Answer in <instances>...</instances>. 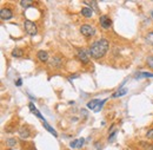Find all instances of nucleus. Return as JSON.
<instances>
[{
    "label": "nucleus",
    "mask_w": 153,
    "mask_h": 150,
    "mask_svg": "<svg viewBox=\"0 0 153 150\" xmlns=\"http://www.w3.org/2000/svg\"><path fill=\"white\" fill-rule=\"evenodd\" d=\"M60 64H61V59L58 58V57H56V58L51 62V66H54V67H59Z\"/></svg>",
    "instance_id": "16"
},
{
    "label": "nucleus",
    "mask_w": 153,
    "mask_h": 150,
    "mask_svg": "<svg viewBox=\"0 0 153 150\" xmlns=\"http://www.w3.org/2000/svg\"><path fill=\"white\" fill-rule=\"evenodd\" d=\"M85 143V140L84 138H78V140H73L71 143H70V147L73 148V149H79L84 146Z\"/></svg>",
    "instance_id": "7"
},
{
    "label": "nucleus",
    "mask_w": 153,
    "mask_h": 150,
    "mask_svg": "<svg viewBox=\"0 0 153 150\" xmlns=\"http://www.w3.org/2000/svg\"><path fill=\"white\" fill-rule=\"evenodd\" d=\"M32 1H30V0H21L20 1V5L24 7V8H28V7H31L32 6Z\"/></svg>",
    "instance_id": "18"
},
{
    "label": "nucleus",
    "mask_w": 153,
    "mask_h": 150,
    "mask_svg": "<svg viewBox=\"0 0 153 150\" xmlns=\"http://www.w3.org/2000/svg\"><path fill=\"white\" fill-rule=\"evenodd\" d=\"M24 27H25L26 33L30 34V36H35L37 32H38L37 25H35L33 21H31V20H25V21H24Z\"/></svg>",
    "instance_id": "3"
},
{
    "label": "nucleus",
    "mask_w": 153,
    "mask_h": 150,
    "mask_svg": "<svg viewBox=\"0 0 153 150\" xmlns=\"http://www.w3.org/2000/svg\"><path fill=\"white\" fill-rule=\"evenodd\" d=\"M28 108H30V110H31V112H33V111H34V110L37 109V108L34 107V104H33V103H30V104H28Z\"/></svg>",
    "instance_id": "26"
},
{
    "label": "nucleus",
    "mask_w": 153,
    "mask_h": 150,
    "mask_svg": "<svg viewBox=\"0 0 153 150\" xmlns=\"http://www.w3.org/2000/svg\"><path fill=\"white\" fill-rule=\"evenodd\" d=\"M146 136H147V138H150V140H153V129H150V130L147 131Z\"/></svg>",
    "instance_id": "25"
},
{
    "label": "nucleus",
    "mask_w": 153,
    "mask_h": 150,
    "mask_svg": "<svg viewBox=\"0 0 153 150\" xmlns=\"http://www.w3.org/2000/svg\"><path fill=\"white\" fill-rule=\"evenodd\" d=\"M84 4L92 6V8H93V9L98 11V2H97V1H84Z\"/></svg>",
    "instance_id": "20"
},
{
    "label": "nucleus",
    "mask_w": 153,
    "mask_h": 150,
    "mask_svg": "<svg viewBox=\"0 0 153 150\" xmlns=\"http://www.w3.org/2000/svg\"><path fill=\"white\" fill-rule=\"evenodd\" d=\"M140 146H141L145 150H153V144H150V143L141 142V143H140Z\"/></svg>",
    "instance_id": "21"
},
{
    "label": "nucleus",
    "mask_w": 153,
    "mask_h": 150,
    "mask_svg": "<svg viewBox=\"0 0 153 150\" xmlns=\"http://www.w3.org/2000/svg\"><path fill=\"white\" fill-rule=\"evenodd\" d=\"M32 114H34V115H35V116H37V117H39V118H40V120H43V121H45V118H44V116H43V115H41V114H40V111H39V110H38V109H35V110H34V111H33V112H32Z\"/></svg>",
    "instance_id": "22"
},
{
    "label": "nucleus",
    "mask_w": 153,
    "mask_h": 150,
    "mask_svg": "<svg viewBox=\"0 0 153 150\" xmlns=\"http://www.w3.org/2000/svg\"><path fill=\"white\" fill-rule=\"evenodd\" d=\"M43 127H44V128H45V129H46V130H47L50 134H52L54 137H58V134H57V131H56V130H54V129H53V128H52V127H51V125H50V124L46 122V120H45V121H43Z\"/></svg>",
    "instance_id": "11"
},
{
    "label": "nucleus",
    "mask_w": 153,
    "mask_h": 150,
    "mask_svg": "<svg viewBox=\"0 0 153 150\" xmlns=\"http://www.w3.org/2000/svg\"><path fill=\"white\" fill-rule=\"evenodd\" d=\"M15 144H17V140H15V138H8V140L6 141V146L9 147V148L15 147Z\"/></svg>",
    "instance_id": "17"
},
{
    "label": "nucleus",
    "mask_w": 153,
    "mask_h": 150,
    "mask_svg": "<svg viewBox=\"0 0 153 150\" xmlns=\"http://www.w3.org/2000/svg\"><path fill=\"white\" fill-rule=\"evenodd\" d=\"M110 47V43L106 39H99L97 41H94L91 47H89V54L92 58L94 59H99L101 57H104Z\"/></svg>",
    "instance_id": "1"
},
{
    "label": "nucleus",
    "mask_w": 153,
    "mask_h": 150,
    "mask_svg": "<svg viewBox=\"0 0 153 150\" xmlns=\"http://www.w3.org/2000/svg\"><path fill=\"white\" fill-rule=\"evenodd\" d=\"M22 54H24V51H22L21 49H19V47H17V49H14V50L12 51V56H13V57H15V58L21 57Z\"/></svg>",
    "instance_id": "14"
},
{
    "label": "nucleus",
    "mask_w": 153,
    "mask_h": 150,
    "mask_svg": "<svg viewBox=\"0 0 153 150\" xmlns=\"http://www.w3.org/2000/svg\"><path fill=\"white\" fill-rule=\"evenodd\" d=\"M145 77H151L153 78V73L151 72H138V75H136V78H145Z\"/></svg>",
    "instance_id": "15"
},
{
    "label": "nucleus",
    "mask_w": 153,
    "mask_h": 150,
    "mask_svg": "<svg viewBox=\"0 0 153 150\" xmlns=\"http://www.w3.org/2000/svg\"><path fill=\"white\" fill-rule=\"evenodd\" d=\"M115 135H117V131H115V130H113V131L110 134V136H108V141H110V142H113V141H114V138H115Z\"/></svg>",
    "instance_id": "23"
},
{
    "label": "nucleus",
    "mask_w": 153,
    "mask_h": 150,
    "mask_svg": "<svg viewBox=\"0 0 153 150\" xmlns=\"http://www.w3.org/2000/svg\"><path fill=\"white\" fill-rule=\"evenodd\" d=\"M147 65L151 67V69H153V56H151V57H147Z\"/></svg>",
    "instance_id": "24"
},
{
    "label": "nucleus",
    "mask_w": 153,
    "mask_h": 150,
    "mask_svg": "<svg viewBox=\"0 0 153 150\" xmlns=\"http://www.w3.org/2000/svg\"><path fill=\"white\" fill-rule=\"evenodd\" d=\"M19 135H20V137H21L22 140H26V138H28V137L31 136V133H30L28 128L21 127V128L19 129Z\"/></svg>",
    "instance_id": "8"
},
{
    "label": "nucleus",
    "mask_w": 153,
    "mask_h": 150,
    "mask_svg": "<svg viewBox=\"0 0 153 150\" xmlns=\"http://www.w3.org/2000/svg\"><path fill=\"white\" fill-rule=\"evenodd\" d=\"M151 17H152V19H153V11L151 12Z\"/></svg>",
    "instance_id": "28"
},
{
    "label": "nucleus",
    "mask_w": 153,
    "mask_h": 150,
    "mask_svg": "<svg viewBox=\"0 0 153 150\" xmlns=\"http://www.w3.org/2000/svg\"><path fill=\"white\" fill-rule=\"evenodd\" d=\"M127 92H128V90H127V89H125V88H120L119 90H117V91L112 95V98H118V97H121V96L126 95Z\"/></svg>",
    "instance_id": "12"
},
{
    "label": "nucleus",
    "mask_w": 153,
    "mask_h": 150,
    "mask_svg": "<svg viewBox=\"0 0 153 150\" xmlns=\"http://www.w3.org/2000/svg\"><path fill=\"white\" fill-rule=\"evenodd\" d=\"M37 56H38V59H39L41 63H45V62H47V60H48V53H47L46 51H44V50L39 51Z\"/></svg>",
    "instance_id": "9"
},
{
    "label": "nucleus",
    "mask_w": 153,
    "mask_h": 150,
    "mask_svg": "<svg viewBox=\"0 0 153 150\" xmlns=\"http://www.w3.org/2000/svg\"><path fill=\"white\" fill-rule=\"evenodd\" d=\"M145 39H146L147 44H150V45H152L153 46V32H149V33L146 34Z\"/></svg>",
    "instance_id": "19"
},
{
    "label": "nucleus",
    "mask_w": 153,
    "mask_h": 150,
    "mask_svg": "<svg viewBox=\"0 0 153 150\" xmlns=\"http://www.w3.org/2000/svg\"><path fill=\"white\" fill-rule=\"evenodd\" d=\"M0 17L2 20H9L13 17V12L9 8H1L0 11Z\"/></svg>",
    "instance_id": "6"
},
{
    "label": "nucleus",
    "mask_w": 153,
    "mask_h": 150,
    "mask_svg": "<svg viewBox=\"0 0 153 150\" xmlns=\"http://www.w3.org/2000/svg\"><path fill=\"white\" fill-rule=\"evenodd\" d=\"M81 14L85 17V18H91L92 14H93V11L91 7H82L81 8Z\"/></svg>",
    "instance_id": "13"
},
{
    "label": "nucleus",
    "mask_w": 153,
    "mask_h": 150,
    "mask_svg": "<svg viewBox=\"0 0 153 150\" xmlns=\"http://www.w3.org/2000/svg\"><path fill=\"white\" fill-rule=\"evenodd\" d=\"M21 84H22V79L19 78V79L15 82V85H17V86H21Z\"/></svg>",
    "instance_id": "27"
},
{
    "label": "nucleus",
    "mask_w": 153,
    "mask_h": 150,
    "mask_svg": "<svg viewBox=\"0 0 153 150\" xmlns=\"http://www.w3.org/2000/svg\"><path fill=\"white\" fill-rule=\"evenodd\" d=\"M106 99L104 101H99V99H91L88 103H87V108L91 109V110H94V112H99L102 108V105L105 104Z\"/></svg>",
    "instance_id": "2"
},
{
    "label": "nucleus",
    "mask_w": 153,
    "mask_h": 150,
    "mask_svg": "<svg viewBox=\"0 0 153 150\" xmlns=\"http://www.w3.org/2000/svg\"><path fill=\"white\" fill-rule=\"evenodd\" d=\"M99 21H100L101 27H102V28H105V30L110 28V27H111V25H112V21H111V19H110V17H107V15H100Z\"/></svg>",
    "instance_id": "5"
},
{
    "label": "nucleus",
    "mask_w": 153,
    "mask_h": 150,
    "mask_svg": "<svg viewBox=\"0 0 153 150\" xmlns=\"http://www.w3.org/2000/svg\"><path fill=\"white\" fill-rule=\"evenodd\" d=\"M80 32H81L82 36L89 38V37H93V36H94L95 30L93 28V26H91V25H88V24H85V25H82V26L80 27Z\"/></svg>",
    "instance_id": "4"
},
{
    "label": "nucleus",
    "mask_w": 153,
    "mask_h": 150,
    "mask_svg": "<svg viewBox=\"0 0 153 150\" xmlns=\"http://www.w3.org/2000/svg\"><path fill=\"white\" fill-rule=\"evenodd\" d=\"M78 58L81 60V63H85V64L88 63V54H87L84 50H80V51L78 52Z\"/></svg>",
    "instance_id": "10"
}]
</instances>
